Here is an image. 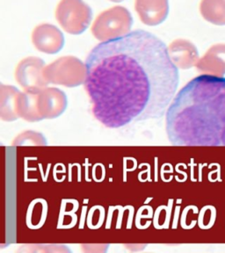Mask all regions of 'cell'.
I'll return each instance as SVG.
<instances>
[{
  "label": "cell",
  "instance_id": "obj_1",
  "mask_svg": "<svg viewBox=\"0 0 225 253\" xmlns=\"http://www.w3.org/2000/svg\"><path fill=\"white\" fill-rule=\"evenodd\" d=\"M179 84L178 67L166 44L144 30L98 44L86 63L92 113L109 128L162 118Z\"/></svg>",
  "mask_w": 225,
  "mask_h": 253
},
{
  "label": "cell",
  "instance_id": "obj_2",
  "mask_svg": "<svg viewBox=\"0 0 225 253\" xmlns=\"http://www.w3.org/2000/svg\"><path fill=\"white\" fill-rule=\"evenodd\" d=\"M174 146L225 147V78L198 76L179 91L166 112Z\"/></svg>",
  "mask_w": 225,
  "mask_h": 253
}]
</instances>
